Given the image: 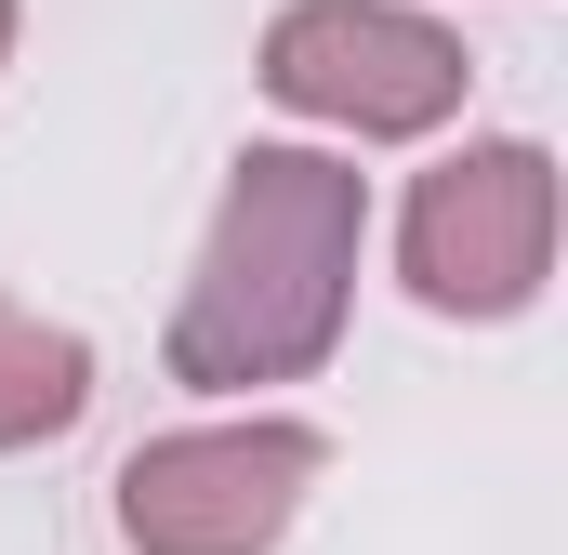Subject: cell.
<instances>
[{"instance_id":"cell-3","label":"cell","mask_w":568,"mask_h":555,"mask_svg":"<svg viewBox=\"0 0 568 555\" xmlns=\"http://www.w3.org/2000/svg\"><path fill=\"white\" fill-rule=\"evenodd\" d=\"M556 278V145L542 133H463L397 199V291L449 331L529 317Z\"/></svg>"},{"instance_id":"cell-4","label":"cell","mask_w":568,"mask_h":555,"mask_svg":"<svg viewBox=\"0 0 568 555\" xmlns=\"http://www.w3.org/2000/svg\"><path fill=\"white\" fill-rule=\"evenodd\" d=\"M317 490H331V423L212 411L145 436L106 490V516H120V555H278Z\"/></svg>"},{"instance_id":"cell-1","label":"cell","mask_w":568,"mask_h":555,"mask_svg":"<svg viewBox=\"0 0 568 555\" xmlns=\"http://www.w3.org/2000/svg\"><path fill=\"white\" fill-rule=\"evenodd\" d=\"M371 265V172L344 145H239L199 225V265L172 291L159 371L185 397L265 411L278 384H317Z\"/></svg>"},{"instance_id":"cell-5","label":"cell","mask_w":568,"mask_h":555,"mask_svg":"<svg viewBox=\"0 0 568 555\" xmlns=\"http://www.w3.org/2000/svg\"><path fill=\"white\" fill-rule=\"evenodd\" d=\"M93 331H67V317H40V304H13L0 291V463L13 450H67L80 423H93Z\"/></svg>"},{"instance_id":"cell-2","label":"cell","mask_w":568,"mask_h":555,"mask_svg":"<svg viewBox=\"0 0 568 555\" xmlns=\"http://www.w3.org/2000/svg\"><path fill=\"white\" fill-rule=\"evenodd\" d=\"M252 80H265V107L317 120L331 145H424L463 120L476 53L424 0H278L252 40Z\"/></svg>"},{"instance_id":"cell-6","label":"cell","mask_w":568,"mask_h":555,"mask_svg":"<svg viewBox=\"0 0 568 555\" xmlns=\"http://www.w3.org/2000/svg\"><path fill=\"white\" fill-rule=\"evenodd\" d=\"M13 40H27V0H0V67H13Z\"/></svg>"}]
</instances>
